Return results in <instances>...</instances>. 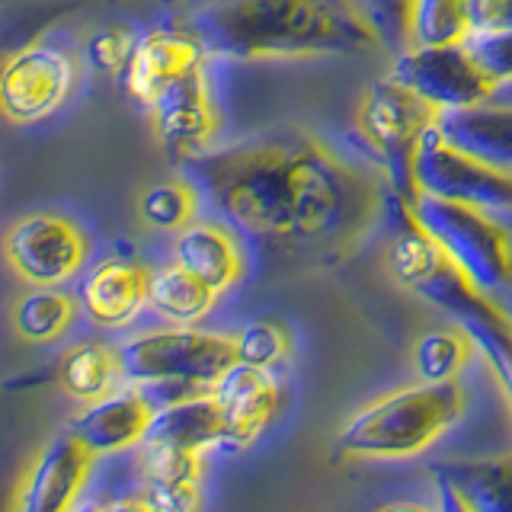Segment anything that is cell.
<instances>
[{
	"label": "cell",
	"mask_w": 512,
	"mask_h": 512,
	"mask_svg": "<svg viewBox=\"0 0 512 512\" xmlns=\"http://www.w3.org/2000/svg\"><path fill=\"white\" fill-rule=\"evenodd\" d=\"M189 176L221 221L308 263H340L391 212L394 189L314 135H266L196 157Z\"/></svg>",
	"instance_id": "cell-1"
},
{
	"label": "cell",
	"mask_w": 512,
	"mask_h": 512,
	"mask_svg": "<svg viewBox=\"0 0 512 512\" xmlns=\"http://www.w3.org/2000/svg\"><path fill=\"white\" fill-rule=\"evenodd\" d=\"M208 55L234 61L362 58L388 39L359 0H212L192 16Z\"/></svg>",
	"instance_id": "cell-2"
},
{
	"label": "cell",
	"mask_w": 512,
	"mask_h": 512,
	"mask_svg": "<svg viewBox=\"0 0 512 512\" xmlns=\"http://www.w3.org/2000/svg\"><path fill=\"white\" fill-rule=\"evenodd\" d=\"M468 410V391L458 381L410 384L381 394L343 426L340 445L352 458H413L436 445Z\"/></svg>",
	"instance_id": "cell-3"
},
{
	"label": "cell",
	"mask_w": 512,
	"mask_h": 512,
	"mask_svg": "<svg viewBox=\"0 0 512 512\" xmlns=\"http://www.w3.org/2000/svg\"><path fill=\"white\" fill-rule=\"evenodd\" d=\"M125 381L144 388L157 407L212 391L240 362L231 333L164 327L138 333L119 346Z\"/></svg>",
	"instance_id": "cell-4"
},
{
	"label": "cell",
	"mask_w": 512,
	"mask_h": 512,
	"mask_svg": "<svg viewBox=\"0 0 512 512\" xmlns=\"http://www.w3.org/2000/svg\"><path fill=\"white\" fill-rule=\"evenodd\" d=\"M413 221L477 288L503 298L512 288V218L432 196L404 199Z\"/></svg>",
	"instance_id": "cell-5"
},
{
	"label": "cell",
	"mask_w": 512,
	"mask_h": 512,
	"mask_svg": "<svg viewBox=\"0 0 512 512\" xmlns=\"http://www.w3.org/2000/svg\"><path fill=\"white\" fill-rule=\"evenodd\" d=\"M442 122V112L416 96L397 77H378L362 93L356 109L359 138L378 160L384 180L391 183L394 196H413V160L429 128Z\"/></svg>",
	"instance_id": "cell-6"
},
{
	"label": "cell",
	"mask_w": 512,
	"mask_h": 512,
	"mask_svg": "<svg viewBox=\"0 0 512 512\" xmlns=\"http://www.w3.org/2000/svg\"><path fill=\"white\" fill-rule=\"evenodd\" d=\"M90 234L61 212H32L10 224L4 260L13 276L32 288H61L87 269Z\"/></svg>",
	"instance_id": "cell-7"
},
{
	"label": "cell",
	"mask_w": 512,
	"mask_h": 512,
	"mask_svg": "<svg viewBox=\"0 0 512 512\" xmlns=\"http://www.w3.org/2000/svg\"><path fill=\"white\" fill-rule=\"evenodd\" d=\"M432 196L445 202L480 205L490 212L512 215V173L480 157L461 151L458 144L445 138L436 125L420 141L413 160V196Z\"/></svg>",
	"instance_id": "cell-8"
},
{
	"label": "cell",
	"mask_w": 512,
	"mask_h": 512,
	"mask_svg": "<svg viewBox=\"0 0 512 512\" xmlns=\"http://www.w3.org/2000/svg\"><path fill=\"white\" fill-rule=\"evenodd\" d=\"M80 61L48 42H29L13 52L0 74V109L13 125H36L71 100Z\"/></svg>",
	"instance_id": "cell-9"
},
{
	"label": "cell",
	"mask_w": 512,
	"mask_h": 512,
	"mask_svg": "<svg viewBox=\"0 0 512 512\" xmlns=\"http://www.w3.org/2000/svg\"><path fill=\"white\" fill-rule=\"evenodd\" d=\"M391 77H397L416 96H423L442 116L445 112L487 106L493 103L496 90H500L480 71V64L474 61L468 45H452V48L410 45L391 64Z\"/></svg>",
	"instance_id": "cell-10"
},
{
	"label": "cell",
	"mask_w": 512,
	"mask_h": 512,
	"mask_svg": "<svg viewBox=\"0 0 512 512\" xmlns=\"http://www.w3.org/2000/svg\"><path fill=\"white\" fill-rule=\"evenodd\" d=\"M148 112L154 135L170 157L192 164L196 157L212 151V141L221 128V109L205 68L170 87Z\"/></svg>",
	"instance_id": "cell-11"
},
{
	"label": "cell",
	"mask_w": 512,
	"mask_h": 512,
	"mask_svg": "<svg viewBox=\"0 0 512 512\" xmlns=\"http://www.w3.org/2000/svg\"><path fill=\"white\" fill-rule=\"evenodd\" d=\"M96 461L68 432L45 442L20 480L13 512H77Z\"/></svg>",
	"instance_id": "cell-12"
},
{
	"label": "cell",
	"mask_w": 512,
	"mask_h": 512,
	"mask_svg": "<svg viewBox=\"0 0 512 512\" xmlns=\"http://www.w3.org/2000/svg\"><path fill=\"white\" fill-rule=\"evenodd\" d=\"M208 48L196 32L183 29H148L138 36L135 55L122 74L128 96L141 106L151 109L170 87H176L189 74L205 68Z\"/></svg>",
	"instance_id": "cell-13"
},
{
	"label": "cell",
	"mask_w": 512,
	"mask_h": 512,
	"mask_svg": "<svg viewBox=\"0 0 512 512\" xmlns=\"http://www.w3.org/2000/svg\"><path fill=\"white\" fill-rule=\"evenodd\" d=\"M157 400L135 384L109 394L96 404H84L68 423V436H74L93 458H109L141 448L157 420Z\"/></svg>",
	"instance_id": "cell-14"
},
{
	"label": "cell",
	"mask_w": 512,
	"mask_h": 512,
	"mask_svg": "<svg viewBox=\"0 0 512 512\" xmlns=\"http://www.w3.org/2000/svg\"><path fill=\"white\" fill-rule=\"evenodd\" d=\"M234 224L218 218H199L173 237V263L192 272L215 295H228L247 276V247Z\"/></svg>",
	"instance_id": "cell-15"
},
{
	"label": "cell",
	"mask_w": 512,
	"mask_h": 512,
	"mask_svg": "<svg viewBox=\"0 0 512 512\" xmlns=\"http://www.w3.org/2000/svg\"><path fill=\"white\" fill-rule=\"evenodd\" d=\"M154 272L135 260H103L80 282V311L103 330L128 327L148 308Z\"/></svg>",
	"instance_id": "cell-16"
},
{
	"label": "cell",
	"mask_w": 512,
	"mask_h": 512,
	"mask_svg": "<svg viewBox=\"0 0 512 512\" xmlns=\"http://www.w3.org/2000/svg\"><path fill=\"white\" fill-rule=\"evenodd\" d=\"M212 394L218 397L231 426V439L224 452H244V448H250L282 410V388L276 375L266 372V368L240 362L215 384Z\"/></svg>",
	"instance_id": "cell-17"
},
{
	"label": "cell",
	"mask_w": 512,
	"mask_h": 512,
	"mask_svg": "<svg viewBox=\"0 0 512 512\" xmlns=\"http://www.w3.org/2000/svg\"><path fill=\"white\" fill-rule=\"evenodd\" d=\"M429 471L452 487L468 512H512V452L487 458H448L436 461Z\"/></svg>",
	"instance_id": "cell-18"
},
{
	"label": "cell",
	"mask_w": 512,
	"mask_h": 512,
	"mask_svg": "<svg viewBox=\"0 0 512 512\" xmlns=\"http://www.w3.org/2000/svg\"><path fill=\"white\" fill-rule=\"evenodd\" d=\"M148 439L192 448V452H212V448H221L224 452L231 439V426L218 404V397L212 391H205V394L173 400V404L160 407Z\"/></svg>",
	"instance_id": "cell-19"
},
{
	"label": "cell",
	"mask_w": 512,
	"mask_h": 512,
	"mask_svg": "<svg viewBox=\"0 0 512 512\" xmlns=\"http://www.w3.org/2000/svg\"><path fill=\"white\" fill-rule=\"evenodd\" d=\"M439 128L461 151L512 173V106L487 103L477 109L445 112Z\"/></svg>",
	"instance_id": "cell-20"
},
{
	"label": "cell",
	"mask_w": 512,
	"mask_h": 512,
	"mask_svg": "<svg viewBox=\"0 0 512 512\" xmlns=\"http://www.w3.org/2000/svg\"><path fill=\"white\" fill-rule=\"evenodd\" d=\"M58 384L80 407L106 400L125 388L122 352L109 343H80L68 349L58 362Z\"/></svg>",
	"instance_id": "cell-21"
},
{
	"label": "cell",
	"mask_w": 512,
	"mask_h": 512,
	"mask_svg": "<svg viewBox=\"0 0 512 512\" xmlns=\"http://www.w3.org/2000/svg\"><path fill=\"white\" fill-rule=\"evenodd\" d=\"M218 298L221 295H215L212 288L199 282L192 272H186L176 263H167V266L154 269L148 308L160 320H167L170 327H192L212 314Z\"/></svg>",
	"instance_id": "cell-22"
},
{
	"label": "cell",
	"mask_w": 512,
	"mask_h": 512,
	"mask_svg": "<svg viewBox=\"0 0 512 512\" xmlns=\"http://www.w3.org/2000/svg\"><path fill=\"white\" fill-rule=\"evenodd\" d=\"M202 202L205 192L192 176H170V180H160L141 192L138 218L151 231L176 237L202 218Z\"/></svg>",
	"instance_id": "cell-23"
},
{
	"label": "cell",
	"mask_w": 512,
	"mask_h": 512,
	"mask_svg": "<svg viewBox=\"0 0 512 512\" xmlns=\"http://www.w3.org/2000/svg\"><path fill=\"white\" fill-rule=\"evenodd\" d=\"M80 314V298L61 292V288H32L13 308V327L20 340L32 346H48L61 340L74 327Z\"/></svg>",
	"instance_id": "cell-24"
},
{
	"label": "cell",
	"mask_w": 512,
	"mask_h": 512,
	"mask_svg": "<svg viewBox=\"0 0 512 512\" xmlns=\"http://www.w3.org/2000/svg\"><path fill=\"white\" fill-rule=\"evenodd\" d=\"M471 39V0H416L410 20V45L452 48L468 45Z\"/></svg>",
	"instance_id": "cell-25"
},
{
	"label": "cell",
	"mask_w": 512,
	"mask_h": 512,
	"mask_svg": "<svg viewBox=\"0 0 512 512\" xmlns=\"http://www.w3.org/2000/svg\"><path fill=\"white\" fill-rule=\"evenodd\" d=\"M477 356V346L461 327H445L420 336L413 346V372L426 384L458 381L464 365Z\"/></svg>",
	"instance_id": "cell-26"
},
{
	"label": "cell",
	"mask_w": 512,
	"mask_h": 512,
	"mask_svg": "<svg viewBox=\"0 0 512 512\" xmlns=\"http://www.w3.org/2000/svg\"><path fill=\"white\" fill-rule=\"evenodd\" d=\"M141 474L144 480H164V484H199L205 477V452L167 445V442H144L141 445Z\"/></svg>",
	"instance_id": "cell-27"
},
{
	"label": "cell",
	"mask_w": 512,
	"mask_h": 512,
	"mask_svg": "<svg viewBox=\"0 0 512 512\" xmlns=\"http://www.w3.org/2000/svg\"><path fill=\"white\" fill-rule=\"evenodd\" d=\"M231 336L237 343L240 365L266 368V372L279 368L288 359V349H292L285 327L276 324V320H250V324H244Z\"/></svg>",
	"instance_id": "cell-28"
},
{
	"label": "cell",
	"mask_w": 512,
	"mask_h": 512,
	"mask_svg": "<svg viewBox=\"0 0 512 512\" xmlns=\"http://www.w3.org/2000/svg\"><path fill=\"white\" fill-rule=\"evenodd\" d=\"M135 45H138V36L128 26H106V29H96L87 39L84 55L96 71L125 74L128 61L135 55Z\"/></svg>",
	"instance_id": "cell-29"
},
{
	"label": "cell",
	"mask_w": 512,
	"mask_h": 512,
	"mask_svg": "<svg viewBox=\"0 0 512 512\" xmlns=\"http://www.w3.org/2000/svg\"><path fill=\"white\" fill-rule=\"evenodd\" d=\"M474 61L496 87L512 84V32H487L468 42Z\"/></svg>",
	"instance_id": "cell-30"
},
{
	"label": "cell",
	"mask_w": 512,
	"mask_h": 512,
	"mask_svg": "<svg viewBox=\"0 0 512 512\" xmlns=\"http://www.w3.org/2000/svg\"><path fill=\"white\" fill-rule=\"evenodd\" d=\"M138 496L151 512H202L199 484H164V480H144Z\"/></svg>",
	"instance_id": "cell-31"
},
{
	"label": "cell",
	"mask_w": 512,
	"mask_h": 512,
	"mask_svg": "<svg viewBox=\"0 0 512 512\" xmlns=\"http://www.w3.org/2000/svg\"><path fill=\"white\" fill-rule=\"evenodd\" d=\"M375 20L388 42H407L410 45V20L416 0H372Z\"/></svg>",
	"instance_id": "cell-32"
},
{
	"label": "cell",
	"mask_w": 512,
	"mask_h": 512,
	"mask_svg": "<svg viewBox=\"0 0 512 512\" xmlns=\"http://www.w3.org/2000/svg\"><path fill=\"white\" fill-rule=\"evenodd\" d=\"M474 36L487 32H512V0H471Z\"/></svg>",
	"instance_id": "cell-33"
},
{
	"label": "cell",
	"mask_w": 512,
	"mask_h": 512,
	"mask_svg": "<svg viewBox=\"0 0 512 512\" xmlns=\"http://www.w3.org/2000/svg\"><path fill=\"white\" fill-rule=\"evenodd\" d=\"M436 509L439 512H468L461 506V500L452 493V487L442 484V480H436Z\"/></svg>",
	"instance_id": "cell-34"
},
{
	"label": "cell",
	"mask_w": 512,
	"mask_h": 512,
	"mask_svg": "<svg viewBox=\"0 0 512 512\" xmlns=\"http://www.w3.org/2000/svg\"><path fill=\"white\" fill-rule=\"evenodd\" d=\"M103 512H151L144 506L141 496H116V500L103 503Z\"/></svg>",
	"instance_id": "cell-35"
},
{
	"label": "cell",
	"mask_w": 512,
	"mask_h": 512,
	"mask_svg": "<svg viewBox=\"0 0 512 512\" xmlns=\"http://www.w3.org/2000/svg\"><path fill=\"white\" fill-rule=\"evenodd\" d=\"M378 512H439V509H432V506H423V503H410V500H397V503H388V506H381Z\"/></svg>",
	"instance_id": "cell-36"
},
{
	"label": "cell",
	"mask_w": 512,
	"mask_h": 512,
	"mask_svg": "<svg viewBox=\"0 0 512 512\" xmlns=\"http://www.w3.org/2000/svg\"><path fill=\"white\" fill-rule=\"evenodd\" d=\"M493 103H503V106H512V84L509 87H500L493 96Z\"/></svg>",
	"instance_id": "cell-37"
},
{
	"label": "cell",
	"mask_w": 512,
	"mask_h": 512,
	"mask_svg": "<svg viewBox=\"0 0 512 512\" xmlns=\"http://www.w3.org/2000/svg\"><path fill=\"white\" fill-rule=\"evenodd\" d=\"M77 512H103V503H80Z\"/></svg>",
	"instance_id": "cell-38"
},
{
	"label": "cell",
	"mask_w": 512,
	"mask_h": 512,
	"mask_svg": "<svg viewBox=\"0 0 512 512\" xmlns=\"http://www.w3.org/2000/svg\"><path fill=\"white\" fill-rule=\"evenodd\" d=\"M509 218H512V215H509Z\"/></svg>",
	"instance_id": "cell-39"
}]
</instances>
